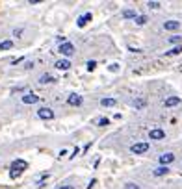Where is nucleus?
<instances>
[{
    "instance_id": "f257e3e1",
    "label": "nucleus",
    "mask_w": 182,
    "mask_h": 189,
    "mask_svg": "<svg viewBox=\"0 0 182 189\" xmlns=\"http://www.w3.org/2000/svg\"><path fill=\"white\" fill-rule=\"evenodd\" d=\"M28 169V163L24 161V159H15V161L11 163V178H15L19 172H23Z\"/></svg>"
},
{
    "instance_id": "f03ea898",
    "label": "nucleus",
    "mask_w": 182,
    "mask_h": 189,
    "mask_svg": "<svg viewBox=\"0 0 182 189\" xmlns=\"http://www.w3.org/2000/svg\"><path fill=\"white\" fill-rule=\"evenodd\" d=\"M149 143H147V141H139V143H134V145H132L130 146V152L132 154H136V156H138V154H145L147 150H149Z\"/></svg>"
},
{
    "instance_id": "7ed1b4c3",
    "label": "nucleus",
    "mask_w": 182,
    "mask_h": 189,
    "mask_svg": "<svg viewBox=\"0 0 182 189\" xmlns=\"http://www.w3.org/2000/svg\"><path fill=\"white\" fill-rule=\"evenodd\" d=\"M60 54L65 56V58H71V56L74 54V45H73V43H67V41H65L63 45H60Z\"/></svg>"
},
{
    "instance_id": "20e7f679",
    "label": "nucleus",
    "mask_w": 182,
    "mask_h": 189,
    "mask_svg": "<svg viewBox=\"0 0 182 189\" xmlns=\"http://www.w3.org/2000/svg\"><path fill=\"white\" fill-rule=\"evenodd\" d=\"M37 117L45 119V121H50V119H54V111L50 108H39L37 109Z\"/></svg>"
},
{
    "instance_id": "39448f33",
    "label": "nucleus",
    "mask_w": 182,
    "mask_h": 189,
    "mask_svg": "<svg viewBox=\"0 0 182 189\" xmlns=\"http://www.w3.org/2000/svg\"><path fill=\"white\" fill-rule=\"evenodd\" d=\"M149 137H151V141H160V139H165V132L160 128H152L149 132Z\"/></svg>"
},
{
    "instance_id": "423d86ee",
    "label": "nucleus",
    "mask_w": 182,
    "mask_h": 189,
    "mask_svg": "<svg viewBox=\"0 0 182 189\" xmlns=\"http://www.w3.org/2000/svg\"><path fill=\"white\" fill-rule=\"evenodd\" d=\"M173 161H175V154H171V152H165V154L160 156V163H162L164 167H167V165L173 163Z\"/></svg>"
},
{
    "instance_id": "0eeeda50",
    "label": "nucleus",
    "mask_w": 182,
    "mask_h": 189,
    "mask_svg": "<svg viewBox=\"0 0 182 189\" xmlns=\"http://www.w3.org/2000/svg\"><path fill=\"white\" fill-rule=\"evenodd\" d=\"M20 100H23V104H37V102H39V96L33 95V93H28V95H24Z\"/></svg>"
},
{
    "instance_id": "6e6552de",
    "label": "nucleus",
    "mask_w": 182,
    "mask_h": 189,
    "mask_svg": "<svg viewBox=\"0 0 182 189\" xmlns=\"http://www.w3.org/2000/svg\"><path fill=\"white\" fill-rule=\"evenodd\" d=\"M82 102H84V98H82L80 95H71V96L67 98L69 106H82Z\"/></svg>"
},
{
    "instance_id": "1a4fd4ad",
    "label": "nucleus",
    "mask_w": 182,
    "mask_h": 189,
    "mask_svg": "<svg viewBox=\"0 0 182 189\" xmlns=\"http://www.w3.org/2000/svg\"><path fill=\"white\" fill-rule=\"evenodd\" d=\"M58 71H69L71 69V61L69 59H60V61H56V65H54Z\"/></svg>"
},
{
    "instance_id": "9d476101",
    "label": "nucleus",
    "mask_w": 182,
    "mask_h": 189,
    "mask_svg": "<svg viewBox=\"0 0 182 189\" xmlns=\"http://www.w3.org/2000/svg\"><path fill=\"white\" fill-rule=\"evenodd\" d=\"M164 28L169 30V32H175V30L180 28V22H178V20H167V22H164Z\"/></svg>"
},
{
    "instance_id": "9b49d317",
    "label": "nucleus",
    "mask_w": 182,
    "mask_h": 189,
    "mask_svg": "<svg viewBox=\"0 0 182 189\" xmlns=\"http://www.w3.org/2000/svg\"><path fill=\"white\" fill-rule=\"evenodd\" d=\"M178 104H180V98H178V96H169V98H165L164 106H165V108H173V106H178Z\"/></svg>"
},
{
    "instance_id": "f8f14e48",
    "label": "nucleus",
    "mask_w": 182,
    "mask_h": 189,
    "mask_svg": "<svg viewBox=\"0 0 182 189\" xmlns=\"http://www.w3.org/2000/svg\"><path fill=\"white\" fill-rule=\"evenodd\" d=\"M89 20H91V13H84L82 17H78V20H76V22H78V26H80V28H84V26L89 22Z\"/></svg>"
},
{
    "instance_id": "ddd939ff",
    "label": "nucleus",
    "mask_w": 182,
    "mask_h": 189,
    "mask_svg": "<svg viewBox=\"0 0 182 189\" xmlns=\"http://www.w3.org/2000/svg\"><path fill=\"white\" fill-rule=\"evenodd\" d=\"M167 172H169V167H164V165H160V167H156V169L152 171L154 176H165Z\"/></svg>"
},
{
    "instance_id": "4468645a",
    "label": "nucleus",
    "mask_w": 182,
    "mask_h": 189,
    "mask_svg": "<svg viewBox=\"0 0 182 189\" xmlns=\"http://www.w3.org/2000/svg\"><path fill=\"white\" fill-rule=\"evenodd\" d=\"M52 82H54V76H52V74H48V72L39 76V83H52Z\"/></svg>"
},
{
    "instance_id": "2eb2a0df",
    "label": "nucleus",
    "mask_w": 182,
    "mask_h": 189,
    "mask_svg": "<svg viewBox=\"0 0 182 189\" xmlns=\"http://www.w3.org/2000/svg\"><path fill=\"white\" fill-rule=\"evenodd\" d=\"M9 48H13V41L11 39L0 41V50H9Z\"/></svg>"
},
{
    "instance_id": "dca6fc26",
    "label": "nucleus",
    "mask_w": 182,
    "mask_h": 189,
    "mask_svg": "<svg viewBox=\"0 0 182 189\" xmlns=\"http://www.w3.org/2000/svg\"><path fill=\"white\" fill-rule=\"evenodd\" d=\"M115 104H117L115 98H102L100 100V106H104V108H111V106H115Z\"/></svg>"
},
{
    "instance_id": "f3484780",
    "label": "nucleus",
    "mask_w": 182,
    "mask_h": 189,
    "mask_svg": "<svg viewBox=\"0 0 182 189\" xmlns=\"http://www.w3.org/2000/svg\"><path fill=\"white\" fill-rule=\"evenodd\" d=\"M123 17H124V19H136L138 13H136L134 9H124V11H123Z\"/></svg>"
},
{
    "instance_id": "a211bd4d",
    "label": "nucleus",
    "mask_w": 182,
    "mask_h": 189,
    "mask_svg": "<svg viewBox=\"0 0 182 189\" xmlns=\"http://www.w3.org/2000/svg\"><path fill=\"white\" fill-rule=\"evenodd\" d=\"M134 20H136V24H139V26H141V24H145V22H147V17H145V15H138Z\"/></svg>"
},
{
    "instance_id": "6ab92c4d",
    "label": "nucleus",
    "mask_w": 182,
    "mask_h": 189,
    "mask_svg": "<svg viewBox=\"0 0 182 189\" xmlns=\"http://www.w3.org/2000/svg\"><path fill=\"white\" fill-rule=\"evenodd\" d=\"M180 39H182L180 35H171V37H169V43H171V45H178Z\"/></svg>"
},
{
    "instance_id": "aec40b11",
    "label": "nucleus",
    "mask_w": 182,
    "mask_h": 189,
    "mask_svg": "<svg viewBox=\"0 0 182 189\" xmlns=\"http://www.w3.org/2000/svg\"><path fill=\"white\" fill-rule=\"evenodd\" d=\"M124 189H141V187H139L138 184H134V182H128V184L124 185Z\"/></svg>"
},
{
    "instance_id": "412c9836",
    "label": "nucleus",
    "mask_w": 182,
    "mask_h": 189,
    "mask_svg": "<svg viewBox=\"0 0 182 189\" xmlns=\"http://www.w3.org/2000/svg\"><path fill=\"white\" fill-rule=\"evenodd\" d=\"M180 52H182V46H175V48H171V50L167 52V54H171V56H173V54H180Z\"/></svg>"
},
{
    "instance_id": "4be33fe9",
    "label": "nucleus",
    "mask_w": 182,
    "mask_h": 189,
    "mask_svg": "<svg viewBox=\"0 0 182 189\" xmlns=\"http://www.w3.org/2000/svg\"><path fill=\"white\" fill-rule=\"evenodd\" d=\"M134 106H136V108H143V106H145V100H143V98L134 100Z\"/></svg>"
},
{
    "instance_id": "5701e85b",
    "label": "nucleus",
    "mask_w": 182,
    "mask_h": 189,
    "mask_svg": "<svg viewBox=\"0 0 182 189\" xmlns=\"http://www.w3.org/2000/svg\"><path fill=\"white\" fill-rule=\"evenodd\" d=\"M108 124H110V121H108L106 117H102V119H99V126H108Z\"/></svg>"
},
{
    "instance_id": "b1692460",
    "label": "nucleus",
    "mask_w": 182,
    "mask_h": 189,
    "mask_svg": "<svg viewBox=\"0 0 182 189\" xmlns=\"http://www.w3.org/2000/svg\"><path fill=\"white\" fill-rule=\"evenodd\" d=\"M97 67V61H87V71H93Z\"/></svg>"
},
{
    "instance_id": "393cba45",
    "label": "nucleus",
    "mask_w": 182,
    "mask_h": 189,
    "mask_svg": "<svg viewBox=\"0 0 182 189\" xmlns=\"http://www.w3.org/2000/svg\"><path fill=\"white\" fill-rule=\"evenodd\" d=\"M149 8H152V9H158V8H160V2H154V0H152V2H149Z\"/></svg>"
},
{
    "instance_id": "a878e982",
    "label": "nucleus",
    "mask_w": 182,
    "mask_h": 189,
    "mask_svg": "<svg viewBox=\"0 0 182 189\" xmlns=\"http://www.w3.org/2000/svg\"><path fill=\"white\" fill-rule=\"evenodd\" d=\"M60 189H74L73 185H60Z\"/></svg>"
}]
</instances>
